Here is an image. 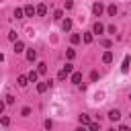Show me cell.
<instances>
[{
    "label": "cell",
    "mask_w": 131,
    "mask_h": 131,
    "mask_svg": "<svg viewBox=\"0 0 131 131\" xmlns=\"http://www.w3.org/2000/svg\"><path fill=\"white\" fill-rule=\"evenodd\" d=\"M102 10H104V6H102L100 2H94V4H92V14H94V16H100Z\"/></svg>",
    "instance_id": "obj_1"
},
{
    "label": "cell",
    "mask_w": 131,
    "mask_h": 131,
    "mask_svg": "<svg viewBox=\"0 0 131 131\" xmlns=\"http://www.w3.org/2000/svg\"><path fill=\"white\" fill-rule=\"evenodd\" d=\"M49 86H53V82H51V80H49V82H39V84H37V92H39V94H43Z\"/></svg>",
    "instance_id": "obj_2"
},
{
    "label": "cell",
    "mask_w": 131,
    "mask_h": 131,
    "mask_svg": "<svg viewBox=\"0 0 131 131\" xmlns=\"http://www.w3.org/2000/svg\"><path fill=\"white\" fill-rule=\"evenodd\" d=\"M35 14H39V16H45V14H47V6H45V4H39V6L35 8Z\"/></svg>",
    "instance_id": "obj_3"
},
{
    "label": "cell",
    "mask_w": 131,
    "mask_h": 131,
    "mask_svg": "<svg viewBox=\"0 0 131 131\" xmlns=\"http://www.w3.org/2000/svg\"><path fill=\"white\" fill-rule=\"evenodd\" d=\"M102 31H104V25H102V23H98V20H96V23H94V27H92V33H96V35H100V33H102Z\"/></svg>",
    "instance_id": "obj_4"
},
{
    "label": "cell",
    "mask_w": 131,
    "mask_h": 131,
    "mask_svg": "<svg viewBox=\"0 0 131 131\" xmlns=\"http://www.w3.org/2000/svg\"><path fill=\"white\" fill-rule=\"evenodd\" d=\"M23 51H25V43L16 39V41H14V53H23Z\"/></svg>",
    "instance_id": "obj_5"
},
{
    "label": "cell",
    "mask_w": 131,
    "mask_h": 131,
    "mask_svg": "<svg viewBox=\"0 0 131 131\" xmlns=\"http://www.w3.org/2000/svg\"><path fill=\"white\" fill-rule=\"evenodd\" d=\"M74 84H82V74L80 72H72V78H70Z\"/></svg>",
    "instance_id": "obj_6"
},
{
    "label": "cell",
    "mask_w": 131,
    "mask_h": 131,
    "mask_svg": "<svg viewBox=\"0 0 131 131\" xmlns=\"http://www.w3.org/2000/svg\"><path fill=\"white\" fill-rule=\"evenodd\" d=\"M108 119H111V121H119V119H121V111H117V108H113V111L108 113Z\"/></svg>",
    "instance_id": "obj_7"
},
{
    "label": "cell",
    "mask_w": 131,
    "mask_h": 131,
    "mask_svg": "<svg viewBox=\"0 0 131 131\" xmlns=\"http://www.w3.org/2000/svg\"><path fill=\"white\" fill-rule=\"evenodd\" d=\"M23 12H25L27 16H33V14H35V6H33V4H27V6L23 8Z\"/></svg>",
    "instance_id": "obj_8"
},
{
    "label": "cell",
    "mask_w": 131,
    "mask_h": 131,
    "mask_svg": "<svg viewBox=\"0 0 131 131\" xmlns=\"http://www.w3.org/2000/svg\"><path fill=\"white\" fill-rule=\"evenodd\" d=\"M70 29H72V20H70V18H66V20L61 23V31H63V33H68Z\"/></svg>",
    "instance_id": "obj_9"
},
{
    "label": "cell",
    "mask_w": 131,
    "mask_h": 131,
    "mask_svg": "<svg viewBox=\"0 0 131 131\" xmlns=\"http://www.w3.org/2000/svg\"><path fill=\"white\" fill-rule=\"evenodd\" d=\"M121 72H123V74H127V72H129V55H125L123 66H121Z\"/></svg>",
    "instance_id": "obj_10"
},
{
    "label": "cell",
    "mask_w": 131,
    "mask_h": 131,
    "mask_svg": "<svg viewBox=\"0 0 131 131\" xmlns=\"http://www.w3.org/2000/svg\"><path fill=\"white\" fill-rule=\"evenodd\" d=\"M27 59H29V61H35V59H37V51H35V49H29V51H27Z\"/></svg>",
    "instance_id": "obj_11"
},
{
    "label": "cell",
    "mask_w": 131,
    "mask_h": 131,
    "mask_svg": "<svg viewBox=\"0 0 131 131\" xmlns=\"http://www.w3.org/2000/svg\"><path fill=\"white\" fill-rule=\"evenodd\" d=\"M102 61H104V63H111V61H113V53H111V51H104V55H102Z\"/></svg>",
    "instance_id": "obj_12"
},
{
    "label": "cell",
    "mask_w": 131,
    "mask_h": 131,
    "mask_svg": "<svg viewBox=\"0 0 131 131\" xmlns=\"http://www.w3.org/2000/svg\"><path fill=\"white\" fill-rule=\"evenodd\" d=\"M29 82H37V78H39V72H29Z\"/></svg>",
    "instance_id": "obj_13"
},
{
    "label": "cell",
    "mask_w": 131,
    "mask_h": 131,
    "mask_svg": "<svg viewBox=\"0 0 131 131\" xmlns=\"http://www.w3.org/2000/svg\"><path fill=\"white\" fill-rule=\"evenodd\" d=\"M78 121H80L82 125H88V123H90V117H88V115H80V117H78Z\"/></svg>",
    "instance_id": "obj_14"
},
{
    "label": "cell",
    "mask_w": 131,
    "mask_h": 131,
    "mask_svg": "<svg viewBox=\"0 0 131 131\" xmlns=\"http://www.w3.org/2000/svg\"><path fill=\"white\" fill-rule=\"evenodd\" d=\"M106 12H108L111 16H115V14H117V4H111V6L106 8Z\"/></svg>",
    "instance_id": "obj_15"
},
{
    "label": "cell",
    "mask_w": 131,
    "mask_h": 131,
    "mask_svg": "<svg viewBox=\"0 0 131 131\" xmlns=\"http://www.w3.org/2000/svg\"><path fill=\"white\" fill-rule=\"evenodd\" d=\"M61 70H63V72H66V74H68V76H70V74H72V72H74V66H72V63H66V66H63V68H61Z\"/></svg>",
    "instance_id": "obj_16"
},
{
    "label": "cell",
    "mask_w": 131,
    "mask_h": 131,
    "mask_svg": "<svg viewBox=\"0 0 131 131\" xmlns=\"http://www.w3.org/2000/svg\"><path fill=\"white\" fill-rule=\"evenodd\" d=\"M29 84V78L27 76H18V86H27Z\"/></svg>",
    "instance_id": "obj_17"
},
{
    "label": "cell",
    "mask_w": 131,
    "mask_h": 131,
    "mask_svg": "<svg viewBox=\"0 0 131 131\" xmlns=\"http://www.w3.org/2000/svg\"><path fill=\"white\" fill-rule=\"evenodd\" d=\"M14 16H16V18H25V12H23V8H14Z\"/></svg>",
    "instance_id": "obj_18"
},
{
    "label": "cell",
    "mask_w": 131,
    "mask_h": 131,
    "mask_svg": "<svg viewBox=\"0 0 131 131\" xmlns=\"http://www.w3.org/2000/svg\"><path fill=\"white\" fill-rule=\"evenodd\" d=\"M37 72H39V74H45V72H47V63H39Z\"/></svg>",
    "instance_id": "obj_19"
},
{
    "label": "cell",
    "mask_w": 131,
    "mask_h": 131,
    "mask_svg": "<svg viewBox=\"0 0 131 131\" xmlns=\"http://www.w3.org/2000/svg\"><path fill=\"white\" fill-rule=\"evenodd\" d=\"M8 39H10V41H16V39H18L16 31H10V33H8Z\"/></svg>",
    "instance_id": "obj_20"
},
{
    "label": "cell",
    "mask_w": 131,
    "mask_h": 131,
    "mask_svg": "<svg viewBox=\"0 0 131 131\" xmlns=\"http://www.w3.org/2000/svg\"><path fill=\"white\" fill-rule=\"evenodd\" d=\"M84 43H92V33H84Z\"/></svg>",
    "instance_id": "obj_21"
},
{
    "label": "cell",
    "mask_w": 131,
    "mask_h": 131,
    "mask_svg": "<svg viewBox=\"0 0 131 131\" xmlns=\"http://www.w3.org/2000/svg\"><path fill=\"white\" fill-rule=\"evenodd\" d=\"M66 55H68V59H74V57H76V51H74V49H68Z\"/></svg>",
    "instance_id": "obj_22"
},
{
    "label": "cell",
    "mask_w": 131,
    "mask_h": 131,
    "mask_svg": "<svg viewBox=\"0 0 131 131\" xmlns=\"http://www.w3.org/2000/svg\"><path fill=\"white\" fill-rule=\"evenodd\" d=\"M66 78H68V74H66L63 70H59V72H57V80H66Z\"/></svg>",
    "instance_id": "obj_23"
},
{
    "label": "cell",
    "mask_w": 131,
    "mask_h": 131,
    "mask_svg": "<svg viewBox=\"0 0 131 131\" xmlns=\"http://www.w3.org/2000/svg\"><path fill=\"white\" fill-rule=\"evenodd\" d=\"M80 39H82V37H80L78 33H74V35H72V43H80Z\"/></svg>",
    "instance_id": "obj_24"
},
{
    "label": "cell",
    "mask_w": 131,
    "mask_h": 131,
    "mask_svg": "<svg viewBox=\"0 0 131 131\" xmlns=\"http://www.w3.org/2000/svg\"><path fill=\"white\" fill-rule=\"evenodd\" d=\"M98 78H100V76H98V72H90V80H92V82H96Z\"/></svg>",
    "instance_id": "obj_25"
},
{
    "label": "cell",
    "mask_w": 131,
    "mask_h": 131,
    "mask_svg": "<svg viewBox=\"0 0 131 131\" xmlns=\"http://www.w3.org/2000/svg\"><path fill=\"white\" fill-rule=\"evenodd\" d=\"M20 115H23V117H29V115H31V108H29V106H25V108L20 111Z\"/></svg>",
    "instance_id": "obj_26"
},
{
    "label": "cell",
    "mask_w": 131,
    "mask_h": 131,
    "mask_svg": "<svg viewBox=\"0 0 131 131\" xmlns=\"http://www.w3.org/2000/svg\"><path fill=\"white\" fill-rule=\"evenodd\" d=\"M0 123L6 127V125H10V119H8V117H0Z\"/></svg>",
    "instance_id": "obj_27"
},
{
    "label": "cell",
    "mask_w": 131,
    "mask_h": 131,
    "mask_svg": "<svg viewBox=\"0 0 131 131\" xmlns=\"http://www.w3.org/2000/svg\"><path fill=\"white\" fill-rule=\"evenodd\" d=\"M88 127H90L92 131H98V129H100V125H98V123H88Z\"/></svg>",
    "instance_id": "obj_28"
},
{
    "label": "cell",
    "mask_w": 131,
    "mask_h": 131,
    "mask_svg": "<svg viewBox=\"0 0 131 131\" xmlns=\"http://www.w3.org/2000/svg\"><path fill=\"white\" fill-rule=\"evenodd\" d=\"M63 8H66V10H72V8H74V4H72V2H70V0H68V2H66V4H63Z\"/></svg>",
    "instance_id": "obj_29"
},
{
    "label": "cell",
    "mask_w": 131,
    "mask_h": 131,
    "mask_svg": "<svg viewBox=\"0 0 131 131\" xmlns=\"http://www.w3.org/2000/svg\"><path fill=\"white\" fill-rule=\"evenodd\" d=\"M12 102H14V96L8 94V96H6V104H12Z\"/></svg>",
    "instance_id": "obj_30"
},
{
    "label": "cell",
    "mask_w": 131,
    "mask_h": 131,
    "mask_svg": "<svg viewBox=\"0 0 131 131\" xmlns=\"http://www.w3.org/2000/svg\"><path fill=\"white\" fill-rule=\"evenodd\" d=\"M55 18H63V10H55Z\"/></svg>",
    "instance_id": "obj_31"
},
{
    "label": "cell",
    "mask_w": 131,
    "mask_h": 131,
    "mask_svg": "<svg viewBox=\"0 0 131 131\" xmlns=\"http://www.w3.org/2000/svg\"><path fill=\"white\" fill-rule=\"evenodd\" d=\"M2 111H4V102L0 100V115H2Z\"/></svg>",
    "instance_id": "obj_32"
}]
</instances>
